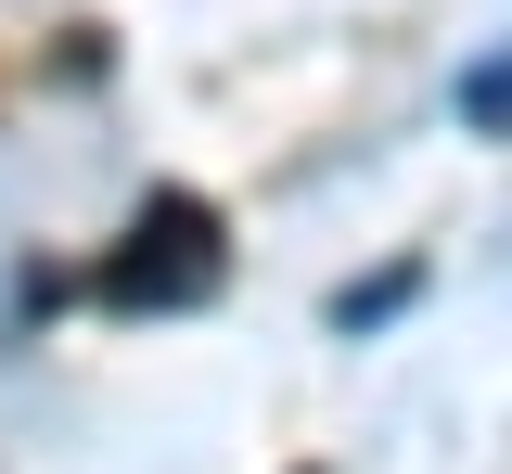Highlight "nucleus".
<instances>
[{
  "instance_id": "f257e3e1",
  "label": "nucleus",
  "mask_w": 512,
  "mask_h": 474,
  "mask_svg": "<svg viewBox=\"0 0 512 474\" xmlns=\"http://www.w3.org/2000/svg\"><path fill=\"white\" fill-rule=\"evenodd\" d=\"M231 282V231H218V205L205 193H141V218L116 231V257L90 270V295L116 308V321H180Z\"/></svg>"
},
{
  "instance_id": "f03ea898",
  "label": "nucleus",
  "mask_w": 512,
  "mask_h": 474,
  "mask_svg": "<svg viewBox=\"0 0 512 474\" xmlns=\"http://www.w3.org/2000/svg\"><path fill=\"white\" fill-rule=\"evenodd\" d=\"M461 116H474V129H512V65H474V77H461Z\"/></svg>"
}]
</instances>
